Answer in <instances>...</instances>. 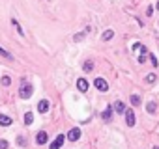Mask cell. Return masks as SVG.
<instances>
[{"instance_id": "obj_11", "label": "cell", "mask_w": 159, "mask_h": 149, "mask_svg": "<svg viewBox=\"0 0 159 149\" xmlns=\"http://www.w3.org/2000/svg\"><path fill=\"white\" fill-rule=\"evenodd\" d=\"M77 88H79V91H86L88 90V82L84 78H79L77 80Z\"/></svg>"}, {"instance_id": "obj_19", "label": "cell", "mask_w": 159, "mask_h": 149, "mask_svg": "<svg viewBox=\"0 0 159 149\" xmlns=\"http://www.w3.org/2000/svg\"><path fill=\"white\" fill-rule=\"evenodd\" d=\"M92 69H94V63L92 62H86L84 63V71H92Z\"/></svg>"}, {"instance_id": "obj_5", "label": "cell", "mask_w": 159, "mask_h": 149, "mask_svg": "<svg viewBox=\"0 0 159 149\" xmlns=\"http://www.w3.org/2000/svg\"><path fill=\"white\" fill-rule=\"evenodd\" d=\"M64 140H66V136H64V134H58L56 140L51 143V149H60V147L64 145Z\"/></svg>"}, {"instance_id": "obj_20", "label": "cell", "mask_w": 159, "mask_h": 149, "mask_svg": "<svg viewBox=\"0 0 159 149\" xmlns=\"http://www.w3.org/2000/svg\"><path fill=\"white\" fill-rule=\"evenodd\" d=\"M2 84H4V86H10V84H11V78H10V77H2Z\"/></svg>"}, {"instance_id": "obj_15", "label": "cell", "mask_w": 159, "mask_h": 149, "mask_svg": "<svg viewBox=\"0 0 159 149\" xmlns=\"http://www.w3.org/2000/svg\"><path fill=\"white\" fill-rule=\"evenodd\" d=\"M146 110H148L150 114H153V112H155V103H148V105H146Z\"/></svg>"}, {"instance_id": "obj_17", "label": "cell", "mask_w": 159, "mask_h": 149, "mask_svg": "<svg viewBox=\"0 0 159 149\" xmlns=\"http://www.w3.org/2000/svg\"><path fill=\"white\" fill-rule=\"evenodd\" d=\"M11 24H13V26H15V28H17V32H19V34H21V36H22V34H25V32H22V30H21V26H19V22H17V21H15V19H13V21H11Z\"/></svg>"}, {"instance_id": "obj_24", "label": "cell", "mask_w": 159, "mask_h": 149, "mask_svg": "<svg viewBox=\"0 0 159 149\" xmlns=\"http://www.w3.org/2000/svg\"><path fill=\"white\" fill-rule=\"evenodd\" d=\"M153 149H159V145H155V147H153Z\"/></svg>"}, {"instance_id": "obj_1", "label": "cell", "mask_w": 159, "mask_h": 149, "mask_svg": "<svg viewBox=\"0 0 159 149\" xmlns=\"http://www.w3.org/2000/svg\"><path fill=\"white\" fill-rule=\"evenodd\" d=\"M34 91H32V86L26 82V80H22V84H21V90H19V95H21V99H30V95H32Z\"/></svg>"}, {"instance_id": "obj_4", "label": "cell", "mask_w": 159, "mask_h": 149, "mask_svg": "<svg viewBox=\"0 0 159 149\" xmlns=\"http://www.w3.org/2000/svg\"><path fill=\"white\" fill-rule=\"evenodd\" d=\"M125 123H127V127H133L135 125V112L131 108L125 110Z\"/></svg>"}, {"instance_id": "obj_21", "label": "cell", "mask_w": 159, "mask_h": 149, "mask_svg": "<svg viewBox=\"0 0 159 149\" xmlns=\"http://www.w3.org/2000/svg\"><path fill=\"white\" fill-rule=\"evenodd\" d=\"M0 54H2V56H6V58H11V54H10V52H6L2 47H0Z\"/></svg>"}, {"instance_id": "obj_22", "label": "cell", "mask_w": 159, "mask_h": 149, "mask_svg": "<svg viewBox=\"0 0 159 149\" xmlns=\"http://www.w3.org/2000/svg\"><path fill=\"white\" fill-rule=\"evenodd\" d=\"M0 149H8V142L6 140H0Z\"/></svg>"}, {"instance_id": "obj_12", "label": "cell", "mask_w": 159, "mask_h": 149, "mask_svg": "<svg viewBox=\"0 0 159 149\" xmlns=\"http://www.w3.org/2000/svg\"><path fill=\"white\" fill-rule=\"evenodd\" d=\"M25 123H26V125H32V123H34V114L32 112H26L25 114Z\"/></svg>"}, {"instance_id": "obj_3", "label": "cell", "mask_w": 159, "mask_h": 149, "mask_svg": "<svg viewBox=\"0 0 159 149\" xmlns=\"http://www.w3.org/2000/svg\"><path fill=\"white\" fill-rule=\"evenodd\" d=\"M94 86H96L99 91H107V90H109V84H107V80H103V78H96V80H94Z\"/></svg>"}, {"instance_id": "obj_2", "label": "cell", "mask_w": 159, "mask_h": 149, "mask_svg": "<svg viewBox=\"0 0 159 149\" xmlns=\"http://www.w3.org/2000/svg\"><path fill=\"white\" fill-rule=\"evenodd\" d=\"M47 140H49V134L45 132V131H39V132L36 134V143H38V145H43V143H47Z\"/></svg>"}, {"instance_id": "obj_25", "label": "cell", "mask_w": 159, "mask_h": 149, "mask_svg": "<svg viewBox=\"0 0 159 149\" xmlns=\"http://www.w3.org/2000/svg\"><path fill=\"white\" fill-rule=\"evenodd\" d=\"M157 10H159V2H157Z\"/></svg>"}, {"instance_id": "obj_23", "label": "cell", "mask_w": 159, "mask_h": 149, "mask_svg": "<svg viewBox=\"0 0 159 149\" xmlns=\"http://www.w3.org/2000/svg\"><path fill=\"white\" fill-rule=\"evenodd\" d=\"M17 142H19V143H21V145H25V143H26V140H25V138H22V136H21V138H19V140H17Z\"/></svg>"}, {"instance_id": "obj_7", "label": "cell", "mask_w": 159, "mask_h": 149, "mask_svg": "<svg viewBox=\"0 0 159 149\" xmlns=\"http://www.w3.org/2000/svg\"><path fill=\"white\" fill-rule=\"evenodd\" d=\"M67 138H70L71 142H77L81 138V129H71L70 132H67Z\"/></svg>"}, {"instance_id": "obj_14", "label": "cell", "mask_w": 159, "mask_h": 149, "mask_svg": "<svg viewBox=\"0 0 159 149\" xmlns=\"http://www.w3.org/2000/svg\"><path fill=\"white\" fill-rule=\"evenodd\" d=\"M112 36H114V32H112V30H107V32L103 34V39H105V41H109V39H110Z\"/></svg>"}, {"instance_id": "obj_8", "label": "cell", "mask_w": 159, "mask_h": 149, "mask_svg": "<svg viewBox=\"0 0 159 149\" xmlns=\"http://www.w3.org/2000/svg\"><path fill=\"white\" fill-rule=\"evenodd\" d=\"M0 125H2V127H10L11 125V117L6 116V114H0Z\"/></svg>"}, {"instance_id": "obj_6", "label": "cell", "mask_w": 159, "mask_h": 149, "mask_svg": "<svg viewBox=\"0 0 159 149\" xmlns=\"http://www.w3.org/2000/svg\"><path fill=\"white\" fill-rule=\"evenodd\" d=\"M47 110H49V101H47V99H41V101L38 103V112L39 114H45Z\"/></svg>"}, {"instance_id": "obj_9", "label": "cell", "mask_w": 159, "mask_h": 149, "mask_svg": "<svg viewBox=\"0 0 159 149\" xmlns=\"http://www.w3.org/2000/svg\"><path fill=\"white\" fill-rule=\"evenodd\" d=\"M101 117H103L105 121H110V117H112V106H107V108L103 110V114H101Z\"/></svg>"}, {"instance_id": "obj_16", "label": "cell", "mask_w": 159, "mask_h": 149, "mask_svg": "<svg viewBox=\"0 0 159 149\" xmlns=\"http://www.w3.org/2000/svg\"><path fill=\"white\" fill-rule=\"evenodd\" d=\"M155 78H157V77H155V74H153V73H150V74H148V77H146V82H150V84H153V82H155Z\"/></svg>"}, {"instance_id": "obj_18", "label": "cell", "mask_w": 159, "mask_h": 149, "mask_svg": "<svg viewBox=\"0 0 159 149\" xmlns=\"http://www.w3.org/2000/svg\"><path fill=\"white\" fill-rule=\"evenodd\" d=\"M150 62H152V65H153V67H157V65H159V62H157V58H155L153 54H150Z\"/></svg>"}, {"instance_id": "obj_13", "label": "cell", "mask_w": 159, "mask_h": 149, "mask_svg": "<svg viewBox=\"0 0 159 149\" xmlns=\"http://www.w3.org/2000/svg\"><path fill=\"white\" fill-rule=\"evenodd\" d=\"M131 105L133 106H139L141 105V97L139 95H131Z\"/></svg>"}, {"instance_id": "obj_10", "label": "cell", "mask_w": 159, "mask_h": 149, "mask_svg": "<svg viewBox=\"0 0 159 149\" xmlns=\"http://www.w3.org/2000/svg\"><path fill=\"white\" fill-rule=\"evenodd\" d=\"M112 108H114L118 114H124L125 112V105L122 103V101H118V103H114V105H112Z\"/></svg>"}]
</instances>
